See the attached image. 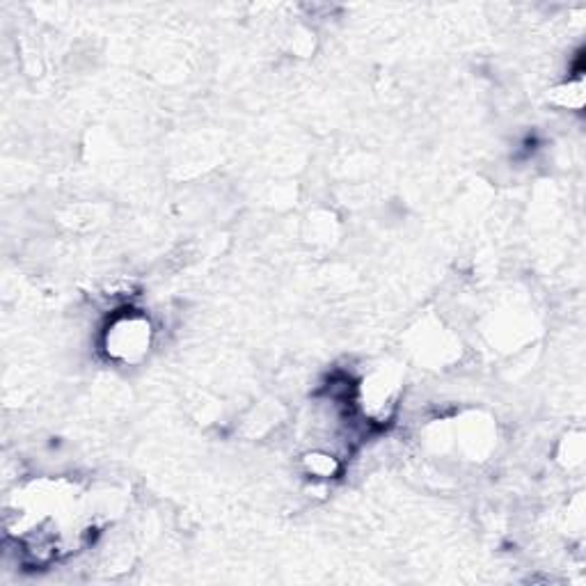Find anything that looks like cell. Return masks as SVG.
<instances>
[{
	"label": "cell",
	"instance_id": "cell-2",
	"mask_svg": "<svg viewBox=\"0 0 586 586\" xmlns=\"http://www.w3.org/2000/svg\"><path fill=\"white\" fill-rule=\"evenodd\" d=\"M308 467L314 476H332L337 472V461L328 454H312L308 456Z\"/></svg>",
	"mask_w": 586,
	"mask_h": 586
},
{
	"label": "cell",
	"instance_id": "cell-1",
	"mask_svg": "<svg viewBox=\"0 0 586 586\" xmlns=\"http://www.w3.org/2000/svg\"><path fill=\"white\" fill-rule=\"evenodd\" d=\"M152 328L147 319L140 317H124L117 319L112 328L106 332V351L108 355L117 360L133 362L135 358L150 349Z\"/></svg>",
	"mask_w": 586,
	"mask_h": 586
}]
</instances>
